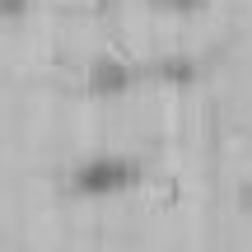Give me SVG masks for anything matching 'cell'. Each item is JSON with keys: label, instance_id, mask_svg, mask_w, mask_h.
Masks as SVG:
<instances>
[{"label": "cell", "instance_id": "obj_1", "mask_svg": "<svg viewBox=\"0 0 252 252\" xmlns=\"http://www.w3.org/2000/svg\"><path fill=\"white\" fill-rule=\"evenodd\" d=\"M135 182H140V163L126 159V154H89L84 163H75L70 173V191L75 196H89V201H103V196H122V191H131Z\"/></svg>", "mask_w": 252, "mask_h": 252}, {"label": "cell", "instance_id": "obj_2", "mask_svg": "<svg viewBox=\"0 0 252 252\" xmlns=\"http://www.w3.org/2000/svg\"><path fill=\"white\" fill-rule=\"evenodd\" d=\"M131 84H135V70L126 61H117V56H98V61L89 65V94L94 98H117Z\"/></svg>", "mask_w": 252, "mask_h": 252}, {"label": "cell", "instance_id": "obj_4", "mask_svg": "<svg viewBox=\"0 0 252 252\" xmlns=\"http://www.w3.org/2000/svg\"><path fill=\"white\" fill-rule=\"evenodd\" d=\"M243 210H252V187H243Z\"/></svg>", "mask_w": 252, "mask_h": 252}, {"label": "cell", "instance_id": "obj_3", "mask_svg": "<svg viewBox=\"0 0 252 252\" xmlns=\"http://www.w3.org/2000/svg\"><path fill=\"white\" fill-rule=\"evenodd\" d=\"M210 0H150V9H159V14H201Z\"/></svg>", "mask_w": 252, "mask_h": 252}]
</instances>
